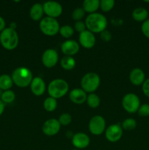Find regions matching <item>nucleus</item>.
<instances>
[{"label": "nucleus", "mask_w": 149, "mask_h": 150, "mask_svg": "<svg viewBox=\"0 0 149 150\" xmlns=\"http://www.w3.org/2000/svg\"><path fill=\"white\" fill-rule=\"evenodd\" d=\"M72 150H80V149H72Z\"/></svg>", "instance_id": "nucleus-40"}, {"label": "nucleus", "mask_w": 149, "mask_h": 150, "mask_svg": "<svg viewBox=\"0 0 149 150\" xmlns=\"http://www.w3.org/2000/svg\"><path fill=\"white\" fill-rule=\"evenodd\" d=\"M79 42L80 45L86 49L92 48L96 43V38L93 33L86 29L79 35Z\"/></svg>", "instance_id": "nucleus-13"}, {"label": "nucleus", "mask_w": 149, "mask_h": 150, "mask_svg": "<svg viewBox=\"0 0 149 150\" xmlns=\"http://www.w3.org/2000/svg\"><path fill=\"white\" fill-rule=\"evenodd\" d=\"M44 13L47 15V17L56 18L59 17L63 12L62 6L60 3L54 1H48L43 4Z\"/></svg>", "instance_id": "nucleus-9"}, {"label": "nucleus", "mask_w": 149, "mask_h": 150, "mask_svg": "<svg viewBox=\"0 0 149 150\" xmlns=\"http://www.w3.org/2000/svg\"><path fill=\"white\" fill-rule=\"evenodd\" d=\"M106 122L104 119L100 115H96L92 117L89 123V129L90 133L94 136L102 135L105 131Z\"/></svg>", "instance_id": "nucleus-8"}, {"label": "nucleus", "mask_w": 149, "mask_h": 150, "mask_svg": "<svg viewBox=\"0 0 149 150\" xmlns=\"http://www.w3.org/2000/svg\"><path fill=\"white\" fill-rule=\"evenodd\" d=\"M136 127H137V122L134 119L132 118H129L125 120L122 122V125H121L123 130H129V131L134 130Z\"/></svg>", "instance_id": "nucleus-28"}, {"label": "nucleus", "mask_w": 149, "mask_h": 150, "mask_svg": "<svg viewBox=\"0 0 149 150\" xmlns=\"http://www.w3.org/2000/svg\"><path fill=\"white\" fill-rule=\"evenodd\" d=\"M4 111V103L0 99V116L3 114Z\"/></svg>", "instance_id": "nucleus-38"}, {"label": "nucleus", "mask_w": 149, "mask_h": 150, "mask_svg": "<svg viewBox=\"0 0 149 150\" xmlns=\"http://www.w3.org/2000/svg\"><path fill=\"white\" fill-rule=\"evenodd\" d=\"M13 83L20 88L27 87L31 84L33 79V75L29 68L20 67L14 70L12 73Z\"/></svg>", "instance_id": "nucleus-2"}, {"label": "nucleus", "mask_w": 149, "mask_h": 150, "mask_svg": "<svg viewBox=\"0 0 149 150\" xmlns=\"http://www.w3.org/2000/svg\"><path fill=\"white\" fill-rule=\"evenodd\" d=\"M0 99L4 103H11L15 99V94L10 89L4 91L1 94Z\"/></svg>", "instance_id": "nucleus-26"}, {"label": "nucleus", "mask_w": 149, "mask_h": 150, "mask_svg": "<svg viewBox=\"0 0 149 150\" xmlns=\"http://www.w3.org/2000/svg\"><path fill=\"white\" fill-rule=\"evenodd\" d=\"M72 143L77 149H83L89 146L90 138L84 133H77L72 136Z\"/></svg>", "instance_id": "nucleus-14"}, {"label": "nucleus", "mask_w": 149, "mask_h": 150, "mask_svg": "<svg viewBox=\"0 0 149 150\" xmlns=\"http://www.w3.org/2000/svg\"><path fill=\"white\" fill-rule=\"evenodd\" d=\"M68 91L69 84L64 79H54L50 82L48 86V92L50 97L56 100L65 96Z\"/></svg>", "instance_id": "nucleus-4"}, {"label": "nucleus", "mask_w": 149, "mask_h": 150, "mask_svg": "<svg viewBox=\"0 0 149 150\" xmlns=\"http://www.w3.org/2000/svg\"><path fill=\"white\" fill-rule=\"evenodd\" d=\"M58 61V54L56 50L49 48L45 50L42 56V62L47 68H52Z\"/></svg>", "instance_id": "nucleus-10"}, {"label": "nucleus", "mask_w": 149, "mask_h": 150, "mask_svg": "<svg viewBox=\"0 0 149 150\" xmlns=\"http://www.w3.org/2000/svg\"><path fill=\"white\" fill-rule=\"evenodd\" d=\"M61 67L66 70H72L75 67L76 62L72 57L64 56L62 57L60 62Z\"/></svg>", "instance_id": "nucleus-22"}, {"label": "nucleus", "mask_w": 149, "mask_h": 150, "mask_svg": "<svg viewBox=\"0 0 149 150\" xmlns=\"http://www.w3.org/2000/svg\"><path fill=\"white\" fill-rule=\"evenodd\" d=\"M57 105H58L57 100L51 97L47 98L43 103L44 108L48 112H53L55 111L57 108Z\"/></svg>", "instance_id": "nucleus-24"}, {"label": "nucleus", "mask_w": 149, "mask_h": 150, "mask_svg": "<svg viewBox=\"0 0 149 150\" xmlns=\"http://www.w3.org/2000/svg\"><path fill=\"white\" fill-rule=\"evenodd\" d=\"M86 29L92 33H101L105 30L108 26V21L106 17L101 13H94L89 14L86 17Z\"/></svg>", "instance_id": "nucleus-1"}, {"label": "nucleus", "mask_w": 149, "mask_h": 150, "mask_svg": "<svg viewBox=\"0 0 149 150\" xmlns=\"http://www.w3.org/2000/svg\"><path fill=\"white\" fill-rule=\"evenodd\" d=\"M129 81L134 86L143 85L145 81V74L142 69L134 68L129 73Z\"/></svg>", "instance_id": "nucleus-18"}, {"label": "nucleus", "mask_w": 149, "mask_h": 150, "mask_svg": "<svg viewBox=\"0 0 149 150\" xmlns=\"http://www.w3.org/2000/svg\"><path fill=\"white\" fill-rule=\"evenodd\" d=\"M58 120L61 125L67 126L69 125L71 123L72 117L70 114H68V113H64V114H62L60 116Z\"/></svg>", "instance_id": "nucleus-31"}, {"label": "nucleus", "mask_w": 149, "mask_h": 150, "mask_svg": "<svg viewBox=\"0 0 149 150\" xmlns=\"http://www.w3.org/2000/svg\"><path fill=\"white\" fill-rule=\"evenodd\" d=\"M85 15H86V12L83 10V7H77L73 10L72 13V17L74 21H81V19L84 18Z\"/></svg>", "instance_id": "nucleus-30"}, {"label": "nucleus", "mask_w": 149, "mask_h": 150, "mask_svg": "<svg viewBox=\"0 0 149 150\" xmlns=\"http://www.w3.org/2000/svg\"><path fill=\"white\" fill-rule=\"evenodd\" d=\"M61 126L58 120L56 119H49L44 122L42 130L44 134L46 136H53L58 134Z\"/></svg>", "instance_id": "nucleus-12"}, {"label": "nucleus", "mask_w": 149, "mask_h": 150, "mask_svg": "<svg viewBox=\"0 0 149 150\" xmlns=\"http://www.w3.org/2000/svg\"><path fill=\"white\" fill-rule=\"evenodd\" d=\"M69 98L73 103L80 105V104H83L85 102H86L87 94L83 89H80V88H76V89H72L70 92Z\"/></svg>", "instance_id": "nucleus-17"}, {"label": "nucleus", "mask_w": 149, "mask_h": 150, "mask_svg": "<svg viewBox=\"0 0 149 150\" xmlns=\"http://www.w3.org/2000/svg\"><path fill=\"white\" fill-rule=\"evenodd\" d=\"M19 38L15 29L8 27L5 28L0 34V42L4 48L12 51L17 48Z\"/></svg>", "instance_id": "nucleus-3"}, {"label": "nucleus", "mask_w": 149, "mask_h": 150, "mask_svg": "<svg viewBox=\"0 0 149 150\" xmlns=\"http://www.w3.org/2000/svg\"><path fill=\"white\" fill-rule=\"evenodd\" d=\"M5 21L4 20V18L1 16H0V32H1L5 29Z\"/></svg>", "instance_id": "nucleus-37"}, {"label": "nucleus", "mask_w": 149, "mask_h": 150, "mask_svg": "<svg viewBox=\"0 0 149 150\" xmlns=\"http://www.w3.org/2000/svg\"><path fill=\"white\" fill-rule=\"evenodd\" d=\"M123 136V129L118 124H113L110 125L105 130V137L107 140L112 143L118 142Z\"/></svg>", "instance_id": "nucleus-11"}, {"label": "nucleus", "mask_w": 149, "mask_h": 150, "mask_svg": "<svg viewBox=\"0 0 149 150\" xmlns=\"http://www.w3.org/2000/svg\"><path fill=\"white\" fill-rule=\"evenodd\" d=\"M101 39L104 41V42H109L112 39V35H111L110 32L109 31H108L107 29L104 30L103 32H101Z\"/></svg>", "instance_id": "nucleus-35"}, {"label": "nucleus", "mask_w": 149, "mask_h": 150, "mask_svg": "<svg viewBox=\"0 0 149 150\" xmlns=\"http://www.w3.org/2000/svg\"><path fill=\"white\" fill-rule=\"evenodd\" d=\"M80 49L78 42L73 40H67L64 41L61 45V51L65 56L72 57L75 55Z\"/></svg>", "instance_id": "nucleus-15"}, {"label": "nucleus", "mask_w": 149, "mask_h": 150, "mask_svg": "<svg viewBox=\"0 0 149 150\" xmlns=\"http://www.w3.org/2000/svg\"><path fill=\"white\" fill-rule=\"evenodd\" d=\"M43 14V5L42 4L36 3V4H34L32 6L30 9V12H29V15H30V18L32 20L35 21H41L42 19Z\"/></svg>", "instance_id": "nucleus-19"}, {"label": "nucleus", "mask_w": 149, "mask_h": 150, "mask_svg": "<svg viewBox=\"0 0 149 150\" xmlns=\"http://www.w3.org/2000/svg\"><path fill=\"white\" fill-rule=\"evenodd\" d=\"M132 18L137 22H144L148 18V12L144 7H137L132 12Z\"/></svg>", "instance_id": "nucleus-20"}, {"label": "nucleus", "mask_w": 149, "mask_h": 150, "mask_svg": "<svg viewBox=\"0 0 149 150\" xmlns=\"http://www.w3.org/2000/svg\"><path fill=\"white\" fill-rule=\"evenodd\" d=\"M115 5V1L114 0H102L99 2V7L102 11L108 13L110 11Z\"/></svg>", "instance_id": "nucleus-29"}, {"label": "nucleus", "mask_w": 149, "mask_h": 150, "mask_svg": "<svg viewBox=\"0 0 149 150\" xmlns=\"http://www.w3.org/2000/svg\"><path fill=\"white\" fill-rule=\"evenodd\" d=\"M32 94L35 96H42L46 89V84L43 79L40 77H34L30 84Z\"/></svg>", "instance_id": "nucleus-16"}, {"label": "nucleus", "mask_w": 149, "mask_h": 150, "mask_svg": "<svg viewBox=\"0 0 149 150\" xmlns=\"http://www.w3.org/2000/svg\"><path fill=\"white\" fill-rule=\"evenodd\" d=\"M99 0H85L83 2V8L86 13L92 14L96 13L99 8Z\"/></svg>", "instance_id": "nucleus-21"}, {"label": "nucleus", "mask_w": 149, "mask_h": 150, "mask_svg": "<svg viewBox=\"0 0 149 150\" xmlns=\"http://www.w3.org/2000/svg\"><path fill=\"white\" fill-rule=\"evenodd\" d=\"M142 90L143 94L145 95L147 98H149V79H145L144 83L142 85Z\"/></svg>", "instance_id": "nucleus-36"}, {"label": "nucleus", "mask_w": 149, "mask_h": 150, "mask_svg": "<svg viewBox=\"0 0 149 150\" xmlns=\"http://www.w3.org/2000/svg\"><path fill=\"white\" fill-rule=\"evenodd\" d=\"M59 33L61 37L66 39H69L74 35V28L69 25H64L60 27Z\"/></svg>", "instance_id": "nucleus-27"}, {"label": "nucleus", "mask_w": 149, "mask_h": 150, "mask_svg": "<svg viewBox=\"0 0 149 150\" xmlns=\"http://www.w3.org/2000/svg\"><path fill=\"white\" fill-rule=\"evenodd\" d=\"M137 114L141 117H147L149 116V104L144 103L140 105Z\"/></svg>", "instance_id": "nucleus-32"}, {"label": "nucleus", "mask_w": 149, "mask_h": 150, "mask_svg": "<svg viewBox=\"0 0 149 150\" xmlns=\"http://www.w3.org/2000/svg\"><path fill=\"white\" fill-rule=\"evenodd\" d=\"M1 94H2V92H1V89H0V98H1Z\"/></svg>", "instance_id": "nucleus-39"}, {"label": "nucleus", "mask_w": 149, "mask_h": 150, "mask_svg": "<svg viewBox=\"0 0 149 150\" xmlns=\"http://www.w3.org/2000/svg\"><path fill=\"white\" fill-rule=\"evenodd\" d=\"M39 29L46 36L53 37L59 32L60 26L58 21L50 17L42 18L39 22Z\"/></svg>", "instance_id": "nucleus-6"}, {"label": "nucleus", "mask_w": 149, "mask_h": 150, "mask_svg": "<svg viewBox=\"0 0 149 150\" xmlns=\"http://www.w3.org/2000/svg\"><path fill=\"white\" fill-rule=\"evenodd\" d=\"M80 85L86 93H93L100 85V78L96 73H88L82 78Z\"/></svg>", "instance_id": "nucleus-5"}, {"label": "nucleus", "mask_w": 149, "mask_h": 150, "mask_svg": "<svg viewBox=\"0 0 149 150\" xmlns=\"http://www.w3.org/2000/svg\"><path fill=\"white\" fill-rule=\"evenodd\" d=\"M123 108L129 114L137 112L140 106V100L139 97L134 93H128L125 95L121 101Z\"/></svg>", "instance_id": "nucleus-7"}, {"label": "nucleus", "mask_w": 149, "mask_h": 150, "mask_svg": "<svg viewBox=\"0 0 149 150\" xmlns=\"http://www.w3.org/2000/svg\"><path fill=\"white\" fill-rule=\"evenodd\" d=\"M74 30L77 31L79 33H81V32L86 31V23H85L84 22L81 21H76V23H74Z\"/></svg>", "instance_id": "nucleus-34"}, {"label": "nucleus", "mask_w": 149, "mask_h": 150, "mask_svg": "<svg viewBox=\"0 0 149 150\" xmlns=\"http://www.w3.org/2000/svg\"><path fill=\"white\" fill-rule=\"evenodd\" d=\"M13 81L12 77L7 74H2L0 76V89L9 90L13 86Z\"/></svg>", "instance_id": "nucleus-23"}, {"label": "nucleus", "mask_w": 149, "mask_h": 150, "mask_svg": "<svg viewBox=\"0 0 149 150\" xmlns=\"http://www.w3.org/2000/svg\"><path fill=\"white\" fill-rule=\"evenodd\" d=\"M141 31L143 35L149 39V18L143 22L141 25Z\"/></svg>", "instance_id": "nucleus-33"}, {"label": "nucleus", "mask_w": 149, "mask_h": 150, "mask_svg": "<svg viewBox=\"0 0 149 150\" xmlns=\"http://www.w3.org/2000/svg\"><path fill=\"white\" fill-rule=\"evenodd\" d=\"M86 103L90 108H96L99 107L100 104V98L96 94L90 93L89 95H87Z\"/></svg>", "instance_id": "nucleus-25"}]
</instances>
